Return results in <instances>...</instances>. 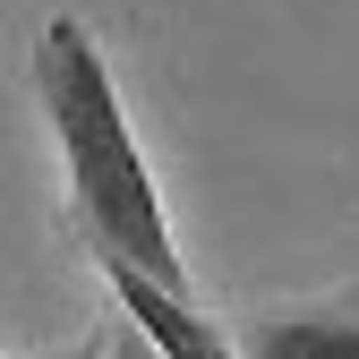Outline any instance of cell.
<instances>
[{
  "label": "cell",
  "mask_w": 359,
  "mask_h": 359,
  "mask_svg": "<svg viewBox=\"0 0 359 359\" xmlns=\"http://www.w3.org/2000/svg\"><path fill=\"white\" fill-rule=\"evenodd\" d=\"M103 283L128 308V325L154 342V359H240V342L222 334L214 317H197L189 291H163L154 274H137V265H120V257H103Z\"/></svg>",
  "instance_id": "cell-2"
},
{
  "label": "cell",
  "mask_w": 359,
  "mask_h": 359,
  "mask_svg": "<svg viewBox=\"0 0 359 359\" xmlns=\"http://www.w3.org/2000/svg\"><path fill=\"white\" fill-rule=\"evenodd\" d=\"M240 359H359V299L351 308H291L240 334Z\"/></svg>",
  "instance_id": "cell-3"
},
{
  "label": "cell",
  "mask_w": 359,
  "mask_h": 359,
  "mask_svg": "<svg viewBox=\"0 0 359 359\" xmlns=\"http://www.w3.org/2000/svg\"><path fill=\"white\" fill-rule=\"evenodd\" d=\"M103 359H154V342L128 325V334H111V342H103Z\"/></svg>",
  "instance_id": "cell-4"
},
{
  "label": "cell",
  "mask_w": 359,
  "mask_h": 359,
  "mask_svg": "<svg viewBox=\"0 0 359 359\" xmlns=\"http://www.w3.org/2000/svg\"><path fill=\"white\" fill-rule=\"evenodd\" d=\"M34 95H43L52 137H60L69 205H77V231L95 240V257L137 265L163 291H189V265H180V240L163 222V189H154V171L137 154V128H128V103L111 86V60H103V43L77 18H43V34H34Z\"/></svg>",
  "instance_id": "cell-1"
},
{
  "label": "cell",
  "mask_w": 359,
  "mask_h": 359,
  "mask_svg": "<svg viewBox=\"0 0 359 359\" xmlns=\"http://www.w3.org/2000/svg\"><path fill=\"white\" fill-rule=\"evenodd\" d=\"M0 359H9V351H0Z\"/></svg>",
  "instance_id": "cell-6"
},
{
  "label": "cell",
  "mask_w": 359,
  "mask_h": 359,
  "mask_svg": "<svg viewBox=\"0 0 359 359\" xmlns=\"http://www.w3.org/2000/svg\"><path fill=\"white\" fill-rule=\"evenodd\" d=\"M103 342H111V334H86V342H69L60 359H103Z\"/></svg>",
  "instance_id": "cell-5"
}]
</instances>
